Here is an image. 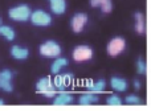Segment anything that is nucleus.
Wrapping results in <instances>:
<instances>
[{"instance_id": "obj_8", "label": "nucleus", "mask_w": 151, "mask_h": 111, "mask_svg": "<svg viewBox=\"0 0 151 111\" xmlns=\"http://www.w3.org/2000/svg\"><path fill=\"white\" fill-rule=\"evenodd\" d=\"M72 78L73 75L72 74H64V75H56L55 79H53V86L56 87V90H65L66 86L70 85L72 82Z\"/></svg>"}, {"instance_id": "obj_24", "label": "nucleus", "mask_w": 151, "mask_h": 111, "mask_svg": "<svg viewBox=\"0 0 151 111\" xmlns=\"http://www.w3.org/2000/svg\"><path fill=\"white\" fill-rule=\"evenodd\" d=\"M3 105H4V101H3V99H0V106H3Z\"/></svg>"}, {"instance_id": "obj_12", "label": "nucleus", "mask_w": 151, "mask_h": 111, "mask_svg": "<svg viewBox=\"0 0 151 111\" xmlns=\"http://www.w3.org/2000/svg\"><path fill=\"white\" fill-rule=\"evenodd\" d=\"M53 98H55L53 105H56V106H65V105H70V103H73V101H74L73 95L66 94V93H61V94H58V95H55Z\"/></svg>"}, {"instance_id": "obj_17", "label": "nucleus", "mask_w": 151, "mask_h": 111, "mask_svg": "<svg viewBox=\"0 0 151 111\" xmlns=\"http://www.w3.org/2000/svg\"><path fill=\"white\" fill-rule=\"evenodd\" d=\"M68 64H69V61L66 58H63V57H60V58H56V61L53 62L52 66H50V70H52L53 74H57V73L60 72L63 67H65Z\"/></svg>"}, {"instance_id": "obj_4", "label": "nucleus", "mask_w": 151, "mask_h": 111, "mask_svg": "<svg viewBox=\"0 0 151 111\" xmlns=\"http://www.w3.org/2000/svg\"><path fill=\"white\" fill-rule=\"evenodd\" d=\"M125 48H126L125 39H122V37H114L107 44V53L111 57H117L118 54H121L125 50Z\"/></svg>"}, {"instance_id": "obj_21", "label": "nucleus", "mask_w": 151, "mask_h": 111, "mask_svg": "<svg viewBox=\"0 0 151 111\" xmlns=\"http://www.w3.org/2000/svg\"><path fill=\"white\" fill-rule=\"evenodd\" d=\"M125 101L127 105H141L142 103V99L137 95H127Z\"/></svg>"}, {"instance_id": "obj_10", "label": "nucleus", "mask_w": 151, "mask_h": 111, "mask_svg": "<svg viewBox=\"0 0 151 111\" xmlns=\"http://www.w3.org/2000/svg\"><path fill=\"white\" fill-rule=\"evenodd\" d=\"M11 56L16 59H27L29 56V50L27 48H23V47H19V45H15V47L11 48Z\"/></svg>"}, {"instance_id": "obj_25", "label": "nucleus", "mask_w": 151, "mask_h": 111, "mask_svg": "<svg viewBox=\"0 0 151 111\" xmlns=\"http://www.w3.org/2000/svg\"><path fill=\"white\" fill-rule=\"evenodd\" d=\"M0 25H1V19H0Z\"/></svg>"}, {"instance_id": "obj_13", "label": "nucleus", "mask_w": 151, "mask_h": 111, "mask_svg": "<svg viewBox=\"0 0 151 111\" xmlns=\"http://www.w3.org/2000/svg\"><path fill=\"white\" fill-rule=\"evenodd\" d=\"M91 7H99L104 13H110L113 11L111 0H90Z\"/></svg>"}, {"instance_id": "obj_20", "label": "nucleus", "mask_w": 151, "mask_h": 111, "mask_svg": "<svg viewBox=\"0 0 151 111\" xmlns=\"http://www.w3.org/2000/svg\"><path fill=\"white\" fill-rule=\"evenodd\" d=\"M106 103L110 105V106H121L122 105V99L118 95H110V97H107Z\"/></svg>"}, {"instance_id": "obj_22", "label": "nucleus", "mask_w": 151, "mask_h": 111, "mask_svg": "<svg viewBox=\"0 0 151 111\" xmlns=\"http://www.w3.org/2000/svg\"><path fill=\"white\" fill-rule=\"evenodd\" d=\"M137 69H138L139 74H145V73H146V62H145L143 58L138 59V62H137Z\"/></svg>"}, {"instance_id": "obj_14", "label": "nucleus", "mask_w": 151, "mask_h": 111, "mask_svg": "<svg viewBox=\"0 0 151 111\" xmlns=\"http://www.w3.org/2000/svg\"><path fill=\"white\" fill-rule=\"evenodd\" d=\"M50 9L56 15H63L66 11V1L65 0H49Z\"/></svg>"}, {"instance_id": "obj_11", "label": "nucleus", "mask_w": 151, "mask_h": 111, "mask_svg": "<svg viewBox=\"0 0 151 111\" xmlns=\"http://www.w3.org/2000/svg\"><path fill=\"white\" fill-rule=\"evenodd\" d=\"M110 86H111L113 90L122 93V91H126V90H127V86H129V85H127V82H126V79H123V78L113 77L111 79H110Z\"/></svg>"}, {"instance_id": "obj_7", "label": "nucleus", "mask_w": 151, "mask_h": 111, "mask_svg": "<svg viewBox=\"0 0 151 111\" xmlns=\"http://www.w3.org/2000/svg\"><path fill=\"white\" fill-rule=\"evenodd\" d=\"M11 81H12V72L11 70L5 69L0 72V89H3L7 93H11L13 90Z\"/></svg>"}, {"instance_id": "obj_15", "label": "nucleus", "mask_w": 151, "mask_h": 111, "mask_svg": "<svg viewBox=\"0 0 151 111\" xmlns=\"http://www.w3.org/2000/svg\"><path fill=\"white\" fill-rule=\"evenodd\" d=\"M86 87L89 89L90 93L99 94L105 90V87H106V82H105L104 79H99L98 82H91V81H89V82L86 83Z\"/></svg>"}, {"instance_id": "obj_23", "label": "nucleus", "mask_w": 151, "mask_h": 111, "mask_svg": "<svg viewBox=\"0 0 151 111\" xmlns=\"http://www.w3.org/2000/svg\"><path fill=\"white\" fill-rule=\"evenodd\" d=\"M134 87H135L137 90H139V89H141V82H139L138 79H135V81H134Z\"/></svg>"}, {"instance_id": "obj_18", "label": "nucleus", "mask_w": 151, "mask_h": 111, "mask_svg": "<svg viewBox=\"0 0 151 111\" xmlns=\"http://www.w3.org/2000/svg\"><path fill=\"white\" fill-rule=\"evenodd\" d=\"M0 34H1L3 37H5V39L8 40V41H12V40H15L16 34H15V31H13L11 26L8 25H0Z\"/></svg>"}, {"instance_id": "obj_3", "label": "nucleus", "mask_w": 151, "mask_h": 111, "mask_svg": "<svg viewBox=\"0 0 151 111\" xmlns=\"http://www.w3.org/2000/svg\"><path fill=\"white\" fill-rule=\"evenodd\" d=\"M29 20L36 26H48L52 24V16L42 9H37L35 12H31Z\"/></svg>"}, {"instance_id": "obj_19", "label": "nucleus", "mask_w": 151, "mask_h": 111, "mask_svg": "<svg viewBox=\"0 0 151 111\" xmlns=\"http://www.w3.org/2000/svg\"><path fill=\"white\" fill-rule=\"evenodd\" d=\"M135 31L138 32L139 34H143L145 33V16L143 13L141 12H137L135 13Z\"/></svg>"}, {"instance_id": "obj_2", "label": "nucleus", "mask_w": 151, "mask_h": 111, "mask_svg": "<svg viewBox=\"0 0 151 111\" xmlns=\"http://www.w3.org/2000/svg\"><path fill=\"white\" fill-rule=\"evenodd\" d=\"M31 8L25 4L17 5V7H13L8 11V16L9 19L15 21H27L29 20V16H31Z\"/></svg>"}, {"instance_id": "obj_9", "label": "nucleus", "mask_w": 151, "mask_h": 111, "mask_svg": "<svg viewBox=\"0 0 151 111\" xmlns=\"http://www.w3.org/2000/svg\"><path fill=\"white\" fill-rule=\"evenodd\" d=\"M36 89H37V93H40V94L56 90V87L53 86L52 79H50L49 77H44V78H41V79H39V82L36 83Z\"/></svg>"}, {"instance_id": "obj_6", "label": "nucleus", "mask_w": 151, "mask_h": 111, "mask_svg": "<svg viewBox=\"0 0 151 111\" xmlns=\"http://www.w3.org/2000/svg\"><path fill=\"white\" fill-rule=\"evenodd\" d=\"M88 23V15L85 13H76L70 20V26L74 33H81L85 28V24Z\"/></svg>"}, {"instance_id": "obj_16", "label": "nucleus", "mask_w": 151, "mask_h": 111, "mask_svg": "<svg viewBox=\"0 0 151 111\" xmlns=\"http://www.w3.org/2000/svg\"><path fill=\"white\" fill-rule=\"evenodd\" d=\"M99 98L97 97V94H93V93H86L83 94V95L80 97V99H78V102H80V105H93V103H98Z\"/></svg>"}, {"instance_id": "obj_5", "label": "nucleus", "mask_w": 151, "mask_h": 111, "mask_svg": "<svg viewBox=\"0 0 151 111\" xmlns=\"http://www.w3.org/2000/svg\"><path fill=\"white\" fill-rule=\"evenodd\" d=\"M93 57V49L88 45H80L76 47L73 50V59L76 62H83L89 61Z\"/></svg>"}, {"instance_id": "obj_1", "label": "nucleus", "mask_w": 151, "mask_h": 111, "mask_svg": "<svg viewBox=\"0 0 151 111\" xmlns=\"http://www.w3.org/2000/svg\"><path fill=\"white\" fill-rule=\"evenodd\" d=\"M39 52L42 57H49V58H56L61 54V47L56 41H45L40 45Z\"/></svg>"}]
</instances>
